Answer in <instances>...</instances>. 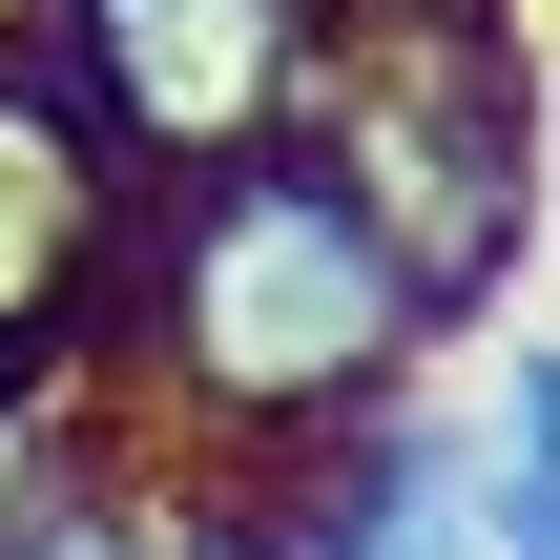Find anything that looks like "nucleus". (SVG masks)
Segmentation results:
<instances>
[{"mask_svg": "<svg viewBox=\"0 0 560 560\" xmlns=\"http://www.w3.org/2000/svg\"><path fill=\"white\" fill-rule=\"evenodd\" d=\"M457 332L416 312L395 229L332 187V145H229V166H166L125 208V270H104V416L166 436V457H312L353 436L374 395H416Z\"/></svg>", "mask_w": 560, "mask_h": 560, "instance_id": "obj_1", "label": "nucleus"}, {"mask_svg": "<svg viewBox=\"0 0 560 560\" xmlns=\"http://www.w3.org/2000/svg\"><path fill=\"white\" fill-rule=\"evenodd\" d=\"M312 145L395 229L416 312L478 353L560 249V125H540V21L520 0H332L312 42Z\"/></svg>", "mask_w": 560, "mask_h": 560, "instance_id": "obj_2", "label": "nucleus"}, {"mask_svg": "<svg viewBox=\"0 0 560 560\" xmlns=\"http://www.w3.org/2000/svg\"><path fill=\"white\" fill-rule=\"evenodd\" d=\"M21 42L83 83V125L166 187V166H229V145H291L312 125V42L332 0H21Z\"/></svg>", "mask_w": 560, "mask_h": 560, "instance_id": "obj_3", "label": "nucleus"}, {"mask_svg": "<svg viewBox=\"0 0 560 560\" xmlns=\"http://www.w3.org/2000/svg\"><path fill=\"white\" fill-rule=\"evenodd\" d=\"M125 208L145 166L83 125V83L0 21V374H83L104 353V270H125ZM104 395V374H83Z\"/></svg>", "mask_w": 560, "mask_h": 560, "instance_id": "obj_4", "label": "nucleus"}, {"mask_svg": "<svg viewBox=\"0 0 560 560\" xmlns=\"http://www.w3.org/2000/svg\"><path fill=\"white\" fill-rule=\"evenodd\" d=\"M457 416H478V560H560V332L499 312L457 353Z\"/></svg>", "mask_w": 560, "mask_h": 560, "instance_id": "obj_5", "label": "nucleus"}, {"mask_svg": "<svg viewBox=\"0 0 560 560\" xmlns=\"http://www.w3.org/2000/svg\"><path fill=\"white\" fill-rule=\"evenodd\" d=\"M0 560H166V457L145 436H83L0 499Z\"/></svg>", "mask_w": 560, "mask_h": 560, "instance_id": "obj_6", "label": "nucleus"}, {"mask_svg": "<svg viewBox=\"0 0 560 560\" xmlns=\"http://www.w3.org/2000/svg\"><path fill=\"white\" fill-rule=\"evenodd\" d=\"M83 436H104V395H83V374H0V499H21L42 457H83Z\"/></svg>", "mask_w": 560, "mask_h": 560, "instance_id": "obj_7", "label": "nucleus"}, {"mask_svg": "<svg viewBox=\"0 0 560 560\" xmlns=\"http://www.w3.org/2000/svg\"><path fill=\"white\" fill-rule=\"evenodd\" d=\"M166 560H270V520H249L229 457H166Z\"/></svg>", "mask_w": 560, "mask_h": 560, "instance_id": "obj_8", "label": "nucleus"}]
</instances>
